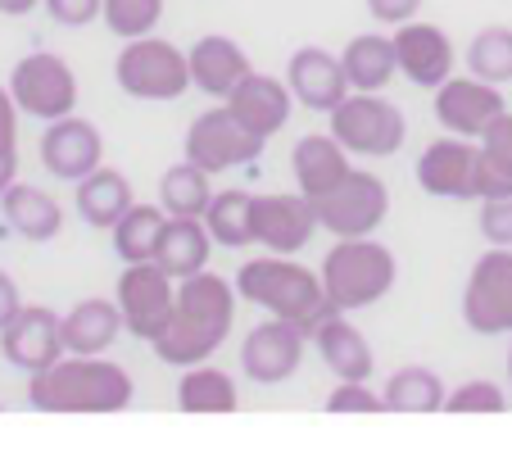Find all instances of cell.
Segmentation results:
<instances>
[{
	"mask_svg": "<svg viewBox=\"0 0 512 449\" xmlns=\"http://www.w3.org/2000/svg\"><path fill=\"white\" fill-rule=\"evenodd\" d=\"M250 205H254V191H213L209 209H204V227H209L213 245H227V250H245L254 245V223H250Z\"/></svg>",
	"mask_w": 512,
	"mask_h": 449,
	"instance_id": "cell-31",
	"label": "cell"
},
{
	"mask_svg": "<svg viewBox=\"0 0 512 449\" xmlns=\"http://www.w3.org/2000/svg\"><path fill=\"white\" fill-rule=\"evenodd\" d=\"M386 400L372 391L368 381H336V391L327 395V413H381Z\"/></svg>",
	"mask_w": 512,
	"mask_h": 449,
	"instance_id": "cell-38",
	"label": "cell"
},
{
	"mask_svg": "<svg viewBox=\"0 0 512 449\" xmlns=\"http://www.w3.org/2000/svg\"><path fill=\"white\" fill-rule=\"evenodd\" d=\"M209 254H213V236L204 227V218H173L168 214L164 232H159V245H155V264L164 268L173 282L191 273H204L209 268Z\"/></svg>",
	"mask_w": 512,
	"mask_h": 449,
	"instance_id": "cell-25",
	"label": "cell"
},
{
	"mask_svg": "<svg viewBox=\"0 0 512 449\" xmlns=\"http://www.w3.org/2000/svg\"><path fill=\"white\" fill-rule=\"evenodd\" d=\"M463 323L476 336L512 332V245H490L463 286Z\"/></svg>",
	"mask_w": 512,
	"mask_h": 449,
	"instance_id": "cell-8",
	"label": "cell"
},
{
	"mask_svg": "<svg viewBox=\"0 0 512 449\" xmlns=\"http://www.w3.org/2000/svg\"><path fill=\"white\" fill-rule=\"evenodd\" d=\"M254 223V245H263L268 254H300L318 232V209L309 196H254L250 205Z\"/></svg>",
	"mask_w": 512,
	"mask_h": 449,
	"instance_id": "cell-16",
	"label": "cell"
},
{
	"mask_svg": "<svg viewBox=\"0 0 512 449\" xmlns=\"http://www.w3.org/2000/svg\"><path fill=\"white\" fill-rule=\"evenodd\" d=\"M331 137L363 159H390L404 150L408 118L395 100H386L381 91H349L336 109H331Z\"/></svg>",
	"mask_w": 512,
	"mask_h": 449,
	"instance_id": "cell-5",
	"label": "cell"
},
{
	"mask_svg": "<svg viewBox=\"0 0 512 449\" xmlns=\"http://www.w3.org/2000/svg\"><path fill=\"white\" fill-rule=\"evenodd\" d=\"M467 73L503 87V82L512 78V28L490 23V28L476 32L472 46H467Z\"/></svg>",
	"mask_w": 512,
	"mask_h": 449,
	"instance_id": "cell-34",
	"label": "cell"
},
{
	"mask_svg": "<svg viewBox=\"0 0 512 449\" xmlns=\"http://www.w3.org/2000/svg\"><path fill=\"white\" fill-rule=\"evenodd\" d=\"M508 400L494 381H463L445 395V413H503Z\"/></svg>",
	"mask_w": 512,
	"mask_h": 449,
	"instance_id": "cell-37",
	"label": "cell"
},
{
	"mask_svg": "<svg viewBox=\"0 0 512 449\" xmlns=\"http://www.w3.org/2000/svg\"><path fill=\"white\" fill-rule=\"evenodd\" d=\"M209 200H213V177L204 173L200 164H191V159L173 164L164 177H159V205H164V214H173V218H204Z\"/></svg>",
	"mask_w": 512,
	"mask_h": 449,
	"instance_id": "cell-32",
	"label": "cell"
},
{
	"mask_svg": "<svg viewBox=\"0 0 512 449\" xmlns=\"http://www.w3.org/2000/svg\"><path fill=\"white\" fill-rule=\"evenodd\" d=\"M186 159L191 164H200L209 177L218 173H232V168H245L259 159L263 141L254 137L250 127L236 123V114L227 105L209 109V114H200L191 127H186Z\"/></svg>",
	"mask_w": 512,
	"mask_h": 449,
	"instance_id": "cell-10",
	"label": "cell"
},
{
	"mask_svg": "<svg viewBox=\"0 0 512 449\" xmlns=\"http://www.w3.org/2000/svg\"><path fill=\"white\" fill-rule=\"evenodd\" d=\"M114 78L132 100H177L191 91V59L164 37H132L114 59Z\"/></svg>",
	"mask_w": 512,
	"mask_h": 449,
	"instance_id": "cell-6",
	"label": "cell"
},
{
	"mask_svg": "<svg viewBox=\"0 0 512 449\" xmlns=\"http://www.w3.org/2000/svg\"><path fill=\"white\" fill-rule=\"evenodd\" d=\"M503 114H508V100L485 78H449L435 87V123L454 137L481 141Z\"/></svg>",
	"mask_w": 512,
	"mask_h": 449,
	"instance_id": "cell-14",
	"label": "cell"
},
{
	"mask_svg": "<svg viewBox=\"0 0 512 449\" xmlns=\"http://www.w3.org/2000/svg\"><path fill=\"white\" fill-rule=\"evenodd\" d=\"M290 173H295L300 196L322 200L354 173V164H349V150L340 146L331 132H313V137L295 141V150H290Z\"/></svg>",
	"mask_w": 512,
	"mask_h": 449,
	"instance_id": "cell-22",
	"label": "cell"
},
{
	"mask_svg": "<svg viewBox=\"0 0 512 449\" xmlns=\"http://www.w3.org/2000/svg\"><path fill=\"white\" fill-rule=\"evenodd\" d=\"M0 354H5V363L28 372V377L50 368L55 359L68 354L64 350V318H55V313L41 309V304H23L19 318H14L10 327H0Z\"/></svg>",
	"mask_w": 512,
	"mask_h": 449,
	"instance_id": "cell-17",
	"label": "cell"
},
{
	"mask_svg": "<svg viewBox=\"0 0 512 449\" xmlns=\"http://www.w3.org/2000/svg\"><path fill=\"white\" fill-rule=\"evenodd\" d=\"M118 295V309H123V323L136 341H155L159 332L168 327L173 318V300H177V282L155 264H123V277L114 286Z\"/></svg>",
	"mask_w": 512,
	"mask_h": 449,
	"instance_id": "cell-11",
	"label": "cell"
},
{
	"mask_svg": "<svg viewBox=\"0 0 512 449\" xmlns=\"http://www.w3.org/2000/svg\"><path fill=\"white\" fill-rule=\"evenodd\" d=\"M73 205H78V218L87 227H114L127 209L136 205L132 196V182H127L118 168H105L100 164L96 173H87L73 191Z\"/></svg>",
	"mask_w": 512,
	"mask_h": 449,
	"instance_id": "cell-27",
	"label": "cell"
},
{
	"mask_svg": "<svg viewBox=\"0 0 512 449\" xmlns=\"http://www.w3.org/2000/svg\"><path fill=\"white\" fill-rule=\"evenodd\" d=\"M164 223H168L164 205H132L114 227H109V232H114V254L123 264H145V259H155V245H159Z\"/></svg>",
	"mask_w": 512,
	"mask_h": 449,
	"instance_id": "cell-33",
	"label": "cell"
},
{
	"mask_svg": "<svg viewBox=\"0 0 512 449\" xmlns=\"http://www.w3.org/2000/svg\"><path fill=\"white\" fill-rule=\"evenodd\" d=\"M508 381H512V350H508Z\"/></svg>",
	"mask_w": 512,
	"mask_h": 449,
	"instance_id": "cell-44",
	"label": "cell"
},
{
	"mask_svg": "<svg viewBox=\"0 0 512 449\" xmlns=\"http://www.w3.org/2000/svg\"><path fill=\"white\" fill-rule=\"evenodd\" d=\"M41 0H0V14H10V19H23V14H32Z\"/></svg>",
	"mask_w": 512,
	"mask_h": 449,
	"instance_id": "cell-43",
	"label": "cell"
},
{
	"mask_svg": "<svg viewBox=\"0 0 512 449\" xmlns=\"http://www.w3.org/2000/svg\"><path fill=\"white\" fill-rule=\"evenodd\" d=\"M395 59H399V78H408L422 91H435L440 82L454 78V41L445 37V28H435V23H422V19L399 23Z\"/></svg>",
	"mask_w": 512,
	"mask_h": 449,
	"instance_id": "cell-18",
	"label": "cell"
},
{
	"mask_svg": "<svg viewBox=\"0 0 512 449\" xmlns=\"http://www.w3.org/2000/svg\"><path fill=\"white\" fill-rule=\"evenodd\" d=\"M318 277L331 309L358 313V309H372L377 300H386L399 277V264L390 254V245L372 241V236H336Z\"/></svg>",
	"mask_w": 512,
	"mask_h": 449,
	"instance_id": "cell-4",
	"label": "cell"
},
{
	"mask_svg": "<svg viewBox=\"0 0 512 449\" xmlns=\"http://www.w3.org/2000/svg\"><path fill=\"white\" fill-rule=\"evenodd\" d=\"M309 327L286 323V318H268L241 341V368L254 386H281L300 372L304 345H309Z\"/></svg>",
	"mask_w": 512,
	"mask_h": 449,
	"instance_id": "cell-13",
	"label": "cell"
},
{
	"mask_svg": "<svg viewBox=\"0 0 512 449\" xmlns=\"http://www.w3.org/2000/svg\"><path fill=\"white\" fill-rule=\"evenodd\" d=\"M223 105L236 114V123L250 127L259 141H268L272 132H281V127L290 123L295 96H290V87H286L281 78H268V73H250V78H245L241 87H236L232 96L223 100Z\"/></svg>",
	"mask_w": 512,
	"mask_h": 449,
	"instance_id": "cell-21",
	"label": "cell"
},
{
	"mask_svg": "<svg viewBox=\"0 0 512 449\" xmlns=\"http://www.w3.org/2000/svg\"><path fill=\"white\" fill-rule=\"evenodd\" d=\"M236 318V291L227 277L218 273H191L177 282V300H173V318L168 327L150 341V350L159 354V363L168 368H191V363H209L213 354L223 350L227 332Z\"/></svg>",
	"mask_w": 512,
	"mask_h": 449,
	"instance_id": "cell-1",
	"label": "cell"
},
{
	"mask_svg": "<svg viewBox=\"0 0 512 449\" xmlns=\"http://www.w3.org/2000/svg\"><path fill=\"white\" fill-rule=\"evenodd\" d=\"M445 381H440V372L435 368H422V363H408V368L390 372L386 391H381V400H386L390 413H440L445 409Z\"/></svg>",
	"mask_w": 512,
	"mask_h": 449,
	"instance_id": "cell-29",
	"label": "cell"
},
{
	"mask_svg": "<svg viewBox=\"0 0 512 449\" xmlns=\"http://www.w3.org/2000/svg\"><path fill=\"white\" fill-rule=\"evenodd\" d=\"M481 236L490 245H512V196L481 200Z\"/></svg>",
	"mask_w": 512,
	"mask_h": 449,
	"instance_id": "cell-39",
	"label": "cell"
},
{
	"mask_svg": "<svg viewBox=\"0 0 512 449\" xmlns=\"http://www.w3.org/2000/svg\"><path fill=\"white\" fill-rule=\"evenodd\" d=\"M417 10H422V0H368V14L377 23H390V28L408 23Z\"/></svg>",
	"mask_w": 512,
	"mask_h": 449,
	"instance_id": "cell-41",
	"label": "cell"
},
{
	"mask_svg": "<svg viewBox=\"0 0 512 449\" xmlns=\"http://www.w3.org/2000/svg\"><path fill=\"white\" fill-rule=\"evenodd\" d=\"M313 209L331 236H372L390 214V186L368 168H354L331 196L313 200Z\"/></svg>",
	"mask_w": 512,
	"mask_h": 449,
	"instance_id": "cell-9",
	"label": "cell"
},
{
	"mask_svg": "<svg viewBox=\"0 0 512 449\" xmlns=\"http://www.w3.org/2000/svg\"><path fill=\"white\" fill-rule=\"evenodd\" d=\"M105 28L114 32L118 41H132V37H150L164 19V0H105Z\"/></svg>",
	"mask_w": 512,
	"mask_h": 449,
	"instance_id": "cell-35",
	"label": "cell"
},
{
	"mask_svg": "<svg viewBox=\"0 0 512 449\" xmlns=\"http://www.w3.org/2000/svg\"><path fill=\"white\" fill-rule=\"evenodd\" d=\"M345 64L349 91H386L399 78V59H395V37H381V32H358L354 41L340 55Z\"/></svg>",
	"mask_w": 512,
	"mask_h": 449,
	"instance_id": "cell-28",
	"label": "cell"
},
{
	"mask_svg": "<svg viewBox=\"0 0 512 449\" xmlns=\"http://www.w3.org/2000/svg\"><path fill=\"white\" fill-rule=\"evenodd\" d=\"M59 28H87L105 14V0H41Z\"/></svg>",
	"mask_w": 512,
	"mask_h": 449,
	"instance_id": "cell-40",
	"label": "cell"
},
{
	"mask_svg": "<svg viewBox=\"0 0 512 449\" xmlns=\"http://www.w3.org/2000/svg\"><path fill=\"white\" fill-rule=\"evenodd\" d=\"M186 59H191V87H200L204 96H213V100H227L254 73L250 55H245L232 37H223V32L200 37L186 50Z\"/></svg>",
	"mask_w": 512,
	"mask_h": 449,
	"instance_id": "cell-20",
	"label": "cell"
},
{
	"mask_svg": "<svg viewBox=\"0 0 512 449\" xmlns=\"http://www.w3.org/2000/svg\"><path fill=\"white\" fill-rule=\"evenodd\" d=\"M286 87H290V96H295V105L313 109V114H331V109L349 96L345 64H340V55H331V50H322V46H304L290 55Z\"/></svg>",
	"mask_w": 512,
	"mask_h": 449,
	"instance_id": "cell-19",
	"label": "cell"
},
{
	"mask_svg": "<svg viewBox=\"0 0 512 449\" xmlns=\"http://www.w3.org/2000/svg\"><path fill=\"white\" fill-rule=\"evenodd\" d=\"M123 309L118 300H82L64 313V350L68 354H109L123 336Z\"/></svg>",
	"mask_w": 512,
	"mask_h": 449,
	"instance_id": "cell-26",
	"label": "cell"
},
{
	"mask_svg": "<svg viewBox=\"0 0 512 449\" xmlns=\"http://www.w3.org/2000/svg\"><path fill=\"white\" fill-rule=\"evenodd\" d=\"M19 177V105L10 87H0V196Z\"/></svg>",
	"mask_w": 512,
	"mask_h": 449,
	"instance_id": "cell-36",
	"label": "cell"
},
{
	"mask_svg": "<svg viewBox=\"0 0 512 449\" xmlns=\"http://www.w3.org/2000/svg\"><path fill=\"white\" fill-rule=\"evenodd\" d=\"M417 186L435 200H481V141L445 132L417 155Z\"/></svg>",
	"mask_w": 512,
	"mask_h": 449,
	"instance_id": "cell-12",
	"label": "cell"
},
{
	"mask_svg": "<svg viewBox=\"0 0 512 449\" xmlns=\"http://www.w3.org/2000/svg\"><path fill=\"white\" fill-rule=\"evenodd\" d=\"M236 295L259 304L268 318H286V323H300V327H309V332L331 313L322 277L309 273L304 264H295L290 254L245 259L241 273H236Z\"/></svg>",
	"mask_w": 512,
	"mask_h": 449,
	"instance_id": "cell-3",
	"label": "cell"
},
{
	"mask_svg": "<svg viewBox=\"0 0 512 449\" xmlns=\"http://www.w3.org/2000/svg\"><path fill=\"white\" fill-rule=\"evenodd\" d=\"M0 214H5V223H10L23 241H37V245L55 241V236L64 232V209L55 205V196H46L41 186L19 182V177L5 186V196H0Z\"/></svg>",
	"mask_w": 512,
	"mask_h": 449,
	"instance_id": "cell-24",
	"label": "cell"
},
{
	"mask_svg": "<svg viewBox=\"0 0 512 449\" xmlns=\"http://www.w3.org/2000/svg\"><path fill=\"white\" fill-rule=\"evenodd\" d=\"M10 96L19 114L55 123L78 109V73L68 69V59L50 55V50H32L10 69Z\"/></svg>",
	"mask_w": 512,
	"mask_h": 449,
	"instance_id": "cell-7",
	"label": "cell"
},
{
	"mask_svg": "<svg viewBox=\"0 0 512 449\" xmlns=\"http://www.w3.org/2000/svg\"><path fill=\"white\" fill-rule=\"evenodd\" d=\"M100 164H105V137H100L96 123H87L78 114H64L55 123H46V132H41V168L50 177L82 182Z\"/></svg>",
	"mask_w": 512,
	"mask_h": 449,
	"instance_id": "cell-15",
	"label": "cell"
},
{
	"mask_svg": "<svg viewBox=\"0 0 512 449\" xmlns=\"http://www.w3.org/2000/svg\"><path fill=\"white\" fill-rule=\"evenodd\" d=\"M23 309V295H19V282L10 273H0V327H10Z\"/></svg>",
	"mask_w": 512,
	"mask_h": 449,
	"instance_id": "cell-42",
	"label": "cell"
},
{
	"mask_svg": "<svg viewBox=\"0 0 512 449\" xmlns=\"http://www.w3.org/2000/svg\"><path fill=\"white\" fill-rule=\"evenodd\" d=\"M241 395H236V381L223 368H209V363H191L177 381V409L182 413H236Z\"/></svg>",
	"mask_w": 512,
	"mask_h": 449,
	"instance_id": "cell-30",
	"label": "cell"
},
{
	"mask_svg": "<svg viewBox=\"0 0 512 449\" xmlns=\"http://www.w3.org/2000/svg\"><path fill=\"white\" fill-rule=\"evenodd\" d=\"M313 345H318L322 363H327L340 381H372V372H377V359H372L368 336L349 323V313L331 309L327 318L313 327Z\"/></svg>",
	"mask_w": 512,
	"mask_h": 449,
	"instance_id": "cell-23",
	"label": "cell"
},
{
	"mask_svg": "<svg viewBox=\"0 0 512 449\" xmlns=\"http://www.w3.org/2000/svg\"><path fill=\"white\" fill-rule=\"evenodd\" d=\"M132 400V372L105 354H64L28 377V404L37 413H123Z\"/></svg>",
	"mask_w": 512,
	"mask_h": 449,
	"instance_id": "cell-2",
	"label": "cell"
}]
</instances>
